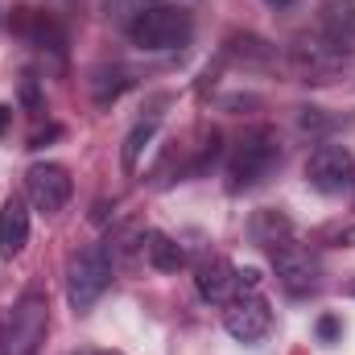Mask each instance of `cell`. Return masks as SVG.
Segmentation results:
<instances>
[{
    "label": "cell",
    "instance_id": "6da1fadb",
    "mask_svg": "<svg viewBox=\"0 0 355 355\" xmlns=\"http://www.w3.org/2000/svg\"><path fill=\"white\" fill-rule=\"evenodd\" d=\"M194 33V17L178 4H149L128 21V37L141 50H178Z\"/></svg>",
    "mask_w": 355,
    "mask_h": 355
},
{
    "label": "cell",
    "instance_id": "7a4b0ae2",
    "mask_svg": "<svg viewBox=\"0 0 355 355\" xmlns=\"http://www.w3.org/2000/svg\"><path fill=\"white\" fill-rule=\"evenodd\" d=\"M281 166V145H277V137L272 132H248L240 145H236V153L227 157V190L232 194H240V190H252V186H261L272 170Z\"/></svg>",
    "mask_w": 355,
    "mask_h": 355
},
{
    "label": "cell",
    "instance_id": "3957f363",
    "mask_svg": "<svg viewBox=\"0 0 355 355\" xmlns=\"http://www.w3.org/2000/svg\"><path fill=\"white\" fill-rule=\"evenodd\" d=\"M112 277H116V265H112V257L103 252V244L79 248V252L71 257V265H67V297H71V306H75L79 314H87L91 306L107 293Z\"/></svg>",
    "mask_w": 355,
    "mask_h": 355
},
{
    "label": "cell",
    "instance_id": "277c9868",
    "mask_svg": "<svg viewBox=\"0 0 355 355\" xmlns=\"http://www.w3.org/2000/svg\"><path fill=\"white\" fill-rule=\"evenodd\" d=\"M46 327H50V306L37 289H29L4 318L0 335L8 343V355H37L42 339H46Z\"/></svg>",
    "mask_w": 355,
    "mask_h": 355
},
{
    "label": "cell",
    "instance_id": "5b68a950",
    "mask_svg": "<svg viewBox=\"0 0 355 355\" xmlns=\"http://www.w3.org/2000/svg\"><path fill=\"white\" fill-rule=\"evenodd\" d=\"M347 58H352V50L335 46L331 37H297L289 46V62L306 83H331L347 67Z\"/></svg>",
    "mask_w": 355,
    "mask_h": 355
},
{
    "label": "cell",
    "instance_id": "8992f818",
    "mask_svg": "<svg viewBox=\"0 0 355 355\" xmlns=\"http://www.w3.org/2000/svg\"><path fill=\"white\" fill-rule=\"evenodd\" d=\"M268 252H272V268H277V281L285 285V293H293V297H306V293H314V289L322 285L318 257H314L306 244H297L293 236H289L285 244L268 248Z\"/></svg>",
    "mask_w": 355,
    "mask_h": 355
},
{
    "label": "cell",
    "instance_id": "52a82bcc",
    "mask_svg": "<svg viewBox=\"0 0 355 355\" xmlns=\"http://www.w3.org/2000/svg\"><path fill=\"white\" fill-rule=\"evenodd\" d=\"M306 182L318 194H347L355 186V157L347 145H318L306 162Z\"/></svg>",
    "mask_w": 355,
    "mask_h": 355
},
{
    "label": "cell",
    "instance_id": "ba28073f",
    "mask_svg": "<svg viewBox=\"0 0 355 355\" xmlns=\"http://www.w3.org/2000/svg\"><path fill=\"white\" fill-rule=\"evenodd\" d=\"M25 194H29L33 211L58 215V211L71 202L75 182L67 174V166H58V162H37V166H29V174H25Z\"/></svg>",
    "mask_w": 355,
    "mask_h": 355
},
{
    "label": "cell",
    "instance_id": "9c48e42d",
    "mask_svg": "<svg viewBox=\"0 0 355 355\" xmlns=\"http://www.w3.org/2000/svg\"><path fill=\"white\" fill-rule=\"evenodd\" d=\"M223 327L232 339L240 343H257L272 331V310L261 293H236L227 306H223Z\"/></svg>",
    "mask_w": 355,
    "mask_h": 355
},
{
    "label": "cell",
    "instance_id": "30bf717a",
    "mask_svg": "<svg viewBox=\"0 0 355 355\" xmlns=\"http://www.w3.org/2000/svg\"><path fill=\"white\" fill-rule=\"evenodd\" d=\"M194 285H198V297L215 302V306H227L236 293H240V268L223 257H207L194 268Z\"/></svg>",
    "mask_w": 355,
    "mask_h": 355
},
{
    "label": "cell",
    "instance_id": "8fae6325",
    "mask_svg": "<svg viewBox=\"0 0 355 355\" xmlns=\"http://www.w3.org/2000/svg\"><path fill=\"white\" fill-rule=\"evenodd\" d=\"M25 244H29V207H25V198L8 194L0 207V257L12 261L25 252Z\"/></svg>",
    "mask_w": 355,
    "mask_h": 355
},
{
    "label": "cell",
    "instance_id": "7c38bea8",
    "mask_svg": "<svg viewBox=\"0 0 355 355\" xmlns=\"http://www.w3.org/2000/svg\"><path fill=\"white\" fill-rule=\"evenodd\" d=\"M318 21H322V33L335 46L355 50V0H322L318 4Z\"/></svg>",
    "mask_w": 355,
    "mask_h": 355
},
{
    "label": "cell",
    "instance_id": "4fadbf2b",
    "mask_svg": "<svg viewBox=\"0 0 355 355\" xmlns=\"http://www.w3.org/2000/svg\"><path fill=\"white\" fill-rule=\"evenodd\" d=\"M145 240H149V232L141 223H120L103 240V252L112 257V265H132L137 257H145Z\"/></svg>",
    "mask_w": 355,
    "mask_h": 355
},
{
    "label": "cell",
    "instance_id": "5bb4252c",
    "mask_svg": "<svg viewBox=\"0 0 355 355\" xmlns=\"http://www.w3.org/2000/svg\"><path fill=\"white\" fill-rule=\"evenodd\" d=\"M248 236H252V244H261V248H277V244H285L289 236H293V223H289V215L285 211H257L252 219H248Z\"/></svg>",
    "mask_w": 355,
    "mask_h": 355
},
{
    "label": "cell",
    "instance_id": "9a60e30c",
    "mask_svg": "<svg viewBox=\"0 0 355 355\" xmlns=\"http://www.w3.org/2000/svg\"><path fill=\"white\" fill-rule=\"evenodd\" d=\"M17 29L33 42V46H46V50H54V54H62V46H67V37H62V29L46 17V12H33V8H21V17H17Z\"/></svg>",
    "mask_w": 355,
    "mask_h": 355
},
{
    "label": "cell",
    "instance_id": "2e32d148",
    "mask_svg": "<svg viewBox=\"0 0 355 355\" xmlns=\"http://www.w3.org/2000/svg\"><path fill=\"white\" fill-rule=\"evenodd\" d=\"M145 261L157 268V272H178V268L186 265V248L178 244L174 236H166V232H149V240H145Z\"/></svg>",
    "mask_w": 355,
    "mask_h": 355
},
{
    "label": "cell",
    "instance_id": "e0dca14e",
    "mask_svg": "<svg viewBox=\"0 0 355 355\" xmlns=\"http://www.w3.org/2000/svg\"><path fill=\"white\" fill-rule=\"evenodd\" d=\"M223 54L236 62H248V67H268L277 58V46H268L265 37H252V33H236V37H227Z\"/></svg>",
    "mask_w": 355,
    "mask_h": 355
},
{
    "label": "cell",
    "instance_id": "ac0fdd59",
    "mask_svg": "<svg viewBox=\"0 0 355 355\" xmlns=\"http://www.w3.org/2000/svg\"><path fill=\"white\" fill-rule=\"evenodd\" d=\"M91 83V99L99 103V107H107V103H116L124 91L132 87V79H128V71H120V67H99L95 75L87 79Z\"/></svg>",
    "mask_w": 355,
    "mask_h": 355
},
{
    "label": "cell",
    "instance_id": "d6986e66",
    "mask_svg": "<svg viewBox=\"0 0 355 355\" xmlns=\"http://www.w3.org/2000/svg\"><path fill=\"white\" fill-rule=\"evenodd\" d=\"M157 137V120L149 116V120H141L128 137H124V149H120V166H124V174H137V166H141V153L149 149V141Z\"/></svg>",
    "mask_w": 355,
    "mask_h": 355
},
{
    "label": "cell",
    "instance_id": "ffe728a7",
    "mask_svg": "<svg viewBox=\"0 0 355 355\" xmlns=\"http://www.w3.org/2000/svg\"><path fill=\"white\" fill-rule=\"evenodd\" d=\"M314 240H318V244H331V248H352L355 244V223L352 219H331V223H322V227L314 232Z\"/></svg>",
    "mask_w": 355,
    "mask_h": 355
},
{
    "label": "cell",
    "instance_id": "44dd1931",
    "mask_svg": "<svg viewBox=\"0 0 355 355\" xmlns=\"http://www.w3.org/2000/svg\"><path fill=\"white\" fill-rule=\"evenodd\" d=\"M297 124H302L306 132H327V128L339 124V116H327L322 107H297Z\"/></svg>",
    "mask_w": 355,
    "mask_h": 355
},
{
    "label": "cell",
    "instance_id": "7402d4cb",
    "mask_svg": "<svg viewBox=\"0 0 355 355\" xmlns=\"http://www.w3.org/2000/svg\"><path fill=\"white\" fill-rule=\"evenodd\" d=\"M21 103L29 107V112H42V91H37V75H21Z\"/></svg>",
    "mask_w": 355,
    "mask_h": 355
},
{
    "label": "cell",
    "instance_id": "603a6c76",
    "mask_svg": "<svg viewBox=\"0 0 355 355\" xmlns=\"http://www.w3.org/2000/svg\"><path fill=\"white\" fill-rule=\"evenodd\" d=\"M318 335H322L327 343H331V339H339V318H322V322H318Z\"/></svg>",
    "mask_w": 355,
    "mask_h": 355
},
{
    "label": "cell",
    "instance_id": "cb8c5ba5",
    "mask_svg": "<svg viewBox=\"0 0 355 355\" xmlns=\"http://www.w3.org/2000/svg\"><path fill=\"white\" fill-rule=\"evenodd\" d=\"M8 124H12V112H8V107H4V103H0V132H4V128H8Z\"/></svg>",
    "mask_w": 355,
    "mask_h": 355
},
{
    "label": "cell",
    "instance_id": "d4e9b609",
    "mask_svg": "<svg viewBox=\"0 0 355 355\" xmlns=\"http://www.w3.org/2000/svg\"><path fill=\"white\" fill-rule=\"evenodd\" d=\"M265 4H272V8H285V4H293V0H265Z\"/></svg>",
    "mask_w": 355,
    "mask_h": 355
},
{
    "label": "cell",
    "instance_id": "484cf974",
    "mask_svg": "<svg viewBox=\"0 0 355 355\" xmlns=\"http://www.w3.org/2000/svg\"><path fill=\"white\" fill-rule=\"evenodd\" d=\"M0 355H8V343H4V335H0Z\"/></svg>",
    "mask_w": 355,
    "mask_h": 355
},
{
    "label": "cell",
    "instance_id": "4316f807",
    "mask_svg": "<svg viewBox=\"0 0 355 355\" xmlns=\"http://www.w3.org/2000/svg\"><path fill=\"white\" fill-rule=\"evenodd\" d=\"M91 355H120V352H91Z\"/></svg>",
    "mask_w": 355,
    "mask_h": 355
},
{
    "label": "cell",
    "instance_id": "83f0119b",
    "mask_svg": "<svg viewBox=\"0 0 355 355\" xmlns=\"http://www.w3.org/2000/svg\"><path fill=\"white\" fill-rule=\"evenodd\" d=\"M347 293H352V297H355V281H352V285H347Z\"/></svg>",
    "mask_w": 355,
    "mask_h": 355
}]
</instances>
